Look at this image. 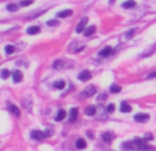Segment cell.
<instances>
[{"instance_id": "44dd1931", "label": "cell", "mask_w": 156, "mask_h": 151, "mask_svg": "<svg viewBox=\"0 0 156 151\" xmlns=\"http://www.w3.org/2000/svg\"><path fill=\"white\" fill-rule=\"evenodd\" d=\"M94 30H96V28L94 26H89V28H86L85 29V36H90V34H93L94 33Z\"/></svg>"}, {"instance_id": "9c48e42d", "label": "cell", "mask_w": 156, "mask_h": 151, "mask_svg": "<svg viewBox=\"0 0 156 151\" xmlns=\"http://www.w3.org/2000/svg\"><path fill=\"white\" fill-rule=\"evenodd\" d=\"M77 117H78V109L77 107H73L70 110V118L69 119H70L71 122H74V121L77 119Z\"/></svg>"}, {"instance_id": "83f0119b", "label": "cell", "mask_w": 156, "mask_h": 151, "mask_svg": "<svg viewBox=\"0 0 156 151\" xmlns=\"http://www.w3.org/2000/svg\"><path fill=\"white\" fill-rule=\"evenodd\" d=\"M114 110H115V104H108V106H107V111L108 113H114Z\"/></svg>"}, {"instance_id": "e0dca14e", "label": "cell", "mask_w": 156, "mask_h": 151, "mask_svg": "<svg viewBox=\"0 0 156 151\" xmlns=\"http://www.w3.org/2000/svg\"><path fill=\"white\" fill-rule=\"evenodd\" d=\"M37 33H40L39 26H30V28L28 29V34H37Z\"/></svg>"}, {"instance_id": "f1b7e54d", "label": "cell", "mask_w": 156, "mask_h": 151, "mask_svg": "<svg viewBox=\"0 0 156 151\" xmlns=\"http://www.w3.org/2000/svg\"><path fill=\"white\" fill-rule=\"evenodd\" d=\"M31 3H33V0H24V1H21V6H30Z\"/></svg>"}, {"instance_id": "603a6c76", "label": "cell", "mask_w": 156, "mask_h": 151, "mask_svg": "<svg viewBox=\"0 0 156 151\" xmlns=\"http://www.w3.org/2000/svg\"><path fill=\"white\" fill-rule=\"evenodd\" d=\"M14 52H15V47L14 45H6V54L7 55H11Z\"/></svg>"}, {"instance_id": "3957f363", "label": "cell", "mask_w": 156, "mask_h": 151, "mask_svg": "<svg viewBox=\"0 0 156 151\" xmlns=\"http://www.w3.org/2000/svg\"><path fill=\"white\" fill-rule=\"evenodd\" d=\"M133 144H134L136 148H148V146L145 144V140H142L140 137H136V139L133 140Z\"/></svg>"}, {"instance_id": "cb8c5ba5", "label": "cell", "mask_w": 156, "mask_h": 151, "mask_svg": "<svg viewBox=\"0 0 156 151\" xmlns=\"http://www.w3.org/2000/svg\"><path fill=\"white\" fill-rule=\"evenodd\" d=\"M7 10L8 11H11V13H15L16 10H18V6H16V4H8Z\"/></svg>"}, {"instance_id": "30bf717a", "label": "cell", "mask_w": 156, "mask_h": 151, "mask_svg": "<svg viewBox=\"0 0 156 151\" xmlns=\"http://www.w3.org/2000/svg\"><path fill=\"white\" fill-rule=\"evenodd\" d=\"M111 52H112V48H111V47H106V48H103L102 51H100V56L106 58V56L111 55Z\"/></svg>"}, {"instance_id": "ac0fdd59", "label": "cell", "mask_w": 156, "mask_h": 151, "mask_svg": "<svg viewBox=\"0 0 156 151\" xmlns=\"http://www.w3.org/2000/svg\"><path fill=\"white\" fill-rule=\"evenodd\" d=\"M54 87L56 88V89H63V88L66 87V82H64L63 80H59V81H56L54 84Z\"/></svg>"}, {"instance_id": "7c38bea8", "label": "cell", "mask_w": 156, "mask_h": 151, "mask_svg": "<svg viewBox=\"0 0 156 151\" xmlns=\"http://www.w3.org/2000/svg\"><path fill=\"white\" fill-rule=\"evenodd\" d=\"M8 109H10V111L14 115H16V117H18V115L21 114V110H19L18 107H16L15 104H10V106H8Z\"/></svg>"}, {"instance_id": "1f68e13d", "label": "cell", "mask_w": 156, "mask_h": 151, "mask_svg": "<svg viewBox=\"0 0 156 151\" xmlns=\"http://www.w3.org/2000/svg\"><path fill=\"white\" fill-rule=\"evenodd\" d=\"M147 139H148V140H152V139H153V136L151 135V133H147V135H145V140H147Z\"/></svg>"}, {"instance_id": "d6986e66", "label": "cell", "mask_w": 156, "mask_h": 151, "mask_svg": "<svg viewBox=\"0 0 156 151\" xmlns=\"http://www.w3.org/2000/svg\"><path fill=\"white\" fill-rule=\"evenodd\" d=\"M64 117H66V111L63 109H60L59 113H58V115H56V121H62V119H64Z\"/></svg>"}, {"instance_id": "4fadbf2b", "label": "cell", "mask_w": 156, "mask_h": 151, "mask_svg": "<svg viewBox=\"0 0 156 151\" xmlns=\"http://www.w3.org/2000/svg\"><path fill=\"white\" fill-rule=\"evenodd\" d=\"M121 111H122V113H130V111H132L130 104L125 103V102H122V104H121Z\"/></svg>"}, {"instance_id": "9a60e30c", "label": "cell", "mask_w": 156, "mask_h": 151, "mask_svg": "<svg viewBox=\"0 0 156 151\" xmlns=\"http://www.w3.org/2000/svg\"><path fill=\"white\" fill-rule=\"evenodd\" d=\"M85 113H86V115H94L96 114V107L94 106H88L85 109Z\"/></svg>"}, {"instance_id": "4dcf8cb0", "label": "cell", "mask_w": 156, "mask_h": 151, "mask_svg": "<svg viewBox=\"0 0 156 151\" xmlns=\"http://www.w3.org/2000/svg\"><path fill=\"white\" fill-rule=\"evenodd\" d=\"M48 25H49V26H54V25H58V21H48Z\"/></svg>"}, {"instance_id": "8992f818", "label": "cell", "mask_w": 156, "mask_h": 151, "mask_svg": "<svg viewBox=\"0 0 156 151\" xmlns=\"http://www.w3.org/2000/svg\"><path fill=\"white\" fill-rule=\"evenodd\" d=\"M148 119H149L148 114H136L134 115V121L136 122H147Z\"/></svg>"}, {"instance_id": "2e32d148", "label": "cell", "mask_w": 156, "mask_h": 151, "mask_svg": "<svg viewBox=\"0 0 156 151\" xmlns=\"http://www.w3.org/2000/svg\"><path fill=\"white\" fill-rule=\"evenodd\" d=\"M71 14H73V11H71V10H64V11L58 13V16H59V18H66V16H70Z\"/></svg>"}, {"instance_id": "ba28073f", "label": "cell", "mask_w": 156, "mask_h": 151, "mask_svg": "<svg viewBox=\"0 0 156 151\" xmlns=\"http://www.w3.org/2000/svg\"><path fill=\"white\" fill-rule=\"evenodd\" d=\"M11 76H12V80H14V82H21V81H22V78H24L22 73L18 72V70H15V72L12 73Z\"/></svg>"}, {"instance_id": "277c9868", "label": "cell", "mask_w": 156, "mask_h": 151, "mask_svg": "<svg viewBox=\"0 0 156 151\" xmlns=\"http://www.w3.org/2000/svg\"><path fill=\"white\" fill-rule=\"evenodd\" d=\"M86 22H88V18H82L81 19V22L77 25V29H75V32L77 33H82L84 30H85V26H86Z\"/></svg>"}, {"instance_id": "7402d4cb", "label": "cell", "mask_w": 156, "mask_h": 151, "mask_svg": "<svg viewBox=\"0 0 156 151\" xmlns=\"http://www.w3.org/2000/svg\"><path fill=\"white\" fill-rule=\"evenodd\" d=\"M121 89H122V88L119 87V85H117V84L111 85V88H109V91H111L112 94H118V92H121Z\"/></svg>"}, {"instance_id": "d6a6232c", "label": "cell", "mask_w": 156, "mask_h": 151, "mask_svg": "<svg viewBox=\"0 0 156 151\" xmlns=\"http://www.w3.org/2000/svg\"><path fill=\"white\" fill-rule=\"evenodd\" d=\"M106 98H107V95H106V94H102V95L99 96V100H104Z\"/></svg>"}, {"instance_id": "6da1fadb", "label": "cell", "mask_w": 156, "mask_h": 151, "mask_svg": "<svg viewBox=\"0 0 156 151\" xmlns=\"http://www.w3.org/2000/svg\"><path fill=\"white\" fill-rule=\"evenodd\" d=\"M31 139H34V140H44V139H47L48 136V132H41V131H33L30 133Z\"/></svg>"}, {"instance_id": "52a82bcc", "label": "cell", "mask_w": 156, "mask_h": 151, "mask_svg": "<svg viewBox=\"0 0 156 151\" xmlns=\"http://www.w3.org/2000/svg\"><path fill=\"white\" fill-rule=\"evenodd\" d=\"M90 77H92V74H90V72H88V70L81 72L79 76H78V78L81 80V81H88V80H90Z\"/></svg>"}, {"instance_id": "d4e9b609", "label": "cell", "mask_w": 156, "mask_h": 151, "mask_svg": "<svg viewBox=\"0 0 156 151\" xmlns=\"http://www.w3.org/2000/svg\"><path fill=\"white\" fill-rule=\"evenodd\" d=\"M134 33H136V29H130V30H129V32L125 34V39H132Z\"/></svg>"}, {"instance_id": "8fae6325", "label": "cell", "mask_w": 156, "mask_h": 151, "mask_svg": "<svg viewBox=\"0 0 156 151\" xmlns=\"http://www.w3.org/2000/svg\"><path fill=\"white\" fill-rule=\"evenodd\" d=\"M102 139L106 142V143H111V142H112V135H111L109 132H104L102 135Z\"/></svg>"}, {"instance_id": "f546056e", "label": "cell", "mask_w": 156, "mask_h": 151, "mask_svg": "<svg viewBox=\"0 0 156 151\" xmlns=\"http://www.w3.org/2000/svg\"><path fill=\"white\" fill-rule=\"evenodd\" d=\"M153 77H156V72H152V73H149L148 76L145 77V78H153Z\"/></svg>"}, {"instance_id": "ffe728a7", "label": "cell", "mask_w": 156, "mask_h": 151, "mask_svg": "<svg viewBox=\"0 0 156 151\" xmlns=\"http://www.w3.org/2000/svg\"><path fill=\"white\" fill-rule=\"evenodd\" d=\"M86 147V142L84 139H78L77 140V148H85Z\"/></svg>"}, {"instance_id": "7a4b0ae2", "label": "cell", "mask_w": 156, "mask_h": 151, "mask_svg": "<svg viewBox=\"0 0 156 151\" xmlns=\"http://www.w3.org/2000/svg\"><path fill=\"white\" fill-rule=\"evenodd\" d=\"M94 94H96V87H94V85H89L85 91H82L81 98H82V99H85V98H90V96H93Z\"/></svg>"}, {"instance_id": "4316f807", "label": "cell", "mask_w": 156, "mask_h": 151, "mask_svg": "<svg viewBox=\"0 0 156 151\" xmlns=\"http://www.w3.org/2000/svg\"><path fill=\"white\" fill-rule=\"evenodd\" d=\"M122 147H123V148H134V144H133V142L132 143H123Z\"/></svg>"}, {"instance_id": "5b68a950", "label": "cell", "mask_w": 156, "mask_h": 151, "mask_svg": "<svg viewBox=\"0 0 156 151\" xmlns=\"http://www.w3.org/2000/svg\"><path fill=\"white\" fill-rule=\"evenodd\" d=\"M52 67H54L55 70H60V69H64V67H67V66H66V62H64V61L58 59V61H55V62H54Z\"/></svg>"}, {"instance_id": "5bb4252c", "label": "cell", "mask_w": 156, "mask_h": 151, "mask_svg": "<svg viewBox=\"0 0 156 151\" xmlns=\"http://www.w3.org/2000/svg\"><path fill=\"white\" fill-rule=\"evenodd\" d=\"M122 7H123V8H133V7H136V1H134V0H127V1H125V3L122 4Z\"/></svg>"}, {"instance_id": "484cf974", "label": "cell", "mask_w": 156, "mask_h": 151, "mask_svg": "<svg viewBox=\"0 0 156 151\" xmlns=\"http://www.w3.org/2000/svg\"><path fill=\"white\" fill-rule=\"evenodd\" d=\"M8 77H10V72H8V70H3V72H1V78H8Z\"/></svg>"}]
</instances>
